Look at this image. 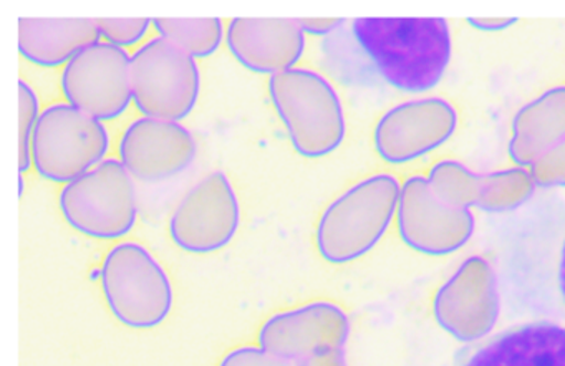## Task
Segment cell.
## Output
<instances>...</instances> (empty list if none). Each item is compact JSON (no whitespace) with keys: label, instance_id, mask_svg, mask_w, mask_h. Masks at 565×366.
<instances>
[{"label":"cell","instance_id":"12","mask_svg":"<svg viewBox=\"0 0 565 366\" xmlns=\"http://www.w3.org/2000/svg\"><path fill=\"white\" fill-rule=\"evenodd\" d=\"M350 325L335 303L310 302L267 319L259 330V346L289 362H303L316 353L343 348Z\"/></svg>","mask_w":565,"mask_h":366},{"label":"cell","instance_id":"25","mask_svg":"<svg viewBox=\"0 0 565 366\" xmlns=\"http://www.w3.org/2000/svg\"><path fill=\"white\" fill-rule=\"evenodd\" d=\"M343 22H345L343 19H299L300 28L306 35H313V37L332 34Z\"/></svg>","mask_w":565,"mask_h":366},{"label":"cell","instance_id":"3","mask_svg":"<svg viewBox=\"0 0 565 366\" xmlns=\"http://www.w3.org/2000/svg\"><path fill=\"white\" fill-rule=\"evenodd\" d=\"M100 283L108 309L128 329L160 326L173 309V283L157 257L138 243H120L105 256Z\"/></svg>","mask_w":565,"mask_h":366},{"label":"cell","instance_id":"27","mask_svg":"<svg viewBox=\"0 0 565 366\" xmlns=\"http://www.w3.org/2000/svg\"><path fill=\"white\" fill-rule=\"evenodd\" d=\"M515 19H468V24L478 31L499 32L515 24Z\"/></svg>","mask_w":565,"mask_h":366},{"label":"cell","instance_id":"6","mask_svg":"<svg viewBox=\"0 0 565 366\" xmlns=\"http://www.w3.org/2000/svg\"><path fill=\"white\" fill-rule=\"evenodd\" d=\"M110 134L97 118L71 104L41 111L32 137V168L51 183L67 184L105 161Z\"/></svg>","mask_w":565,"mask_h":366},{"label":"cell","instance_id":"11","mask_svg":"<svg viewBox=\"0 0 565 366\" xmlns=\"http://www.w3.org/2000/svg\"><path fill=\"white\" fill-rule=\"evenodd\" d=\"M118 153L131 177L160 184L180 176L194 163L198 144L193 133L178 121L141 117L121 134Z\"/></svg>","mask_w":565,"mask_h":366},{"label":"cell","instance_id":"26","mask_svg":"<svg viewBox=\"0 0 565 366\" xmlns=\"http://www.w3.org/2000/svg\"><path fill=\"white\" fill-rule=\"evenodd\" d=\"M297 366H347L345 355H343V348L327 349L299 362Z\"/></svg>","mask_w":565,"mask_h":366},{"label":"cell","instance_id":"14","mask_svg":"<svg viewBox=\"0 0 565 366\" xmlns=\"http://www.w3.org/2000/svg\"><path fill=\"white\" fill-rule=\"evenodd\" d=\"M461 366H565V326L551 322L515 326L489 340Z\"/></svg>","mask_w":565,"mask_h":366},{"label":"cell","instance_id":"22","mask_svg":"<svg viewBox=\"0 0 565 366\" xmlns=\"http://www.w3.org/2000/svg\"><path fill=\"white\" fill-rule=\"evenodd\" d=\"M102 39L117 47H135L143 41L153 24L151 19H95Z\"/></svg>","mask_w":565,"mask_h":366},{"label":"cell","instance_id":"10","mask_svg":"<svg viewBox=\"0 0 565 366\" xmlns=\"http://www.w3.org/2000/svg\"><path fill=\"white\" fill-rule=\"evenodd\" d=\"M456 127L458 114L449 101L423 98L386 111L373 131V143L386 163H408L445 144Z\"/></svg>","mask_w":565,"mask_h":366},{"label":"cell","instance_id":"2","mask_svg":"<svg viewBox=\"0 0 565 366\" xmlns=\"http://www.w3.org/2000/svg\"><path fill=\"white\" fill-rule=\"evenodd\" d=\"M269 95L300 157L323 158L342 144L347 131L342 101L319 72L296 67L273 75Z\"/></svg>","mask_w":565,"mask_h":366},{"label":"cell","instance_id":"15","mask_svg":"<svg viewBox=\"0 0 565 366\" xmlns=\"http://www.w3.org/2000/svg\"><path fill=\"white\" fill-rule=\"evenodd\" d=\"M443 323L466 340L491 329L498 313L494 276L484 262L468 263L438 302Z\"/></svg>","mask_w":565,"mask_h":366},{"label":"cell","instance_id":"7","mask_svg":"<svg viewBox=\"0 0 565 366\" xmlns=\"http://www.w3.org/2000/svg\"><path fill=\"white\" fill-rule=\"evenodd\" d=\"M131 95L143 117L178 121L190 117L201 92L196 61L163 37L140 45L131 57Z\"/></svg>","mask_w":565,"mask_h":366},{"label":"cell","instance_id":"5","mask_svg":"<svg viewBox=\"0 0 565 366\" xmlns=\"http://www.w3.org/2000/svg\"><path fill=\"white\" fill-rule=\"evenodd\" d=\"M58 206L68 226L92 239H121L138 219L134 180L115 158L65 184Z\"/></svg>","mask_w":565,"mask_h":366},{"label":"cell","instance_id":"13","mask_svg":"<svg viewBox=\"0 0 565 366\" xmlns=\"http://www.w3.org/2000/svg\"><path fill=\"white\" fill-rule=\"evenodd\" d=\"M226 44L247 71L277 75L296 68L306 52V32L299 19H244L230 22Z\"/></svg>","mask_w":565,"mask_h":366},{"label":"cell","instance_id":"19","mask_svg":"<svg viewBox=\"0 0 565 366\" xmlns=\"http://www.w3.org/2000/svg\"><path fill=\"white\" fill-rule=\"evenodd\" d=\"M402 230L409 244L423 249L455 247L469 233V217L436 209L423 177L406 181L402 201Z\"/></svg>","mask_w":565,"mask_h":366},{"label":"cell","instance_id":"20","mask_svg":"<svg viewBox=\"0 0 565 366\" xmlns=\"http://www.w3.org/2000/svg\"><path fill=\"white\" fill-rule=\"evenodd\" d=\"M153 28L160 37L186 52L194 61L216 54L224 39V24L220 18L153 19Z\"/></svg>","mask_w":565,"mask_h":366},{"label":"cell","instance_id":"4","mask_svg":"<svg viewBox=\"0 0 565 366\" xmlns=\"http://www.w3.org/2000/svg\"><path fill=\"white\" fill-rule=\"evenodd\" d=\"M398 183L390 174L360 181L337 197L319 219L317 249L330 263L350 262L375 246L392 219Z\"/></svg>","mask_w":565,"mask_h":366},{"label":"cell","instance_id":"8","mask_svg":"<svg viewBox=\"0 0 565 366\" xmlns=\"http://www.w3.org/2000/svg\"><path fill=\"white\" fill-rule=\"evenodd\" d=\"M131 57L125 49L98 42L82 51L64 67L62 94L67 104L98 121H114L134 101Z\"/></svg>","mask_w":565,"mask_h":366},{"label":"cell","instance_id":"21","mask_svg":"<svg viewBox=\"0 0 565 366\" xmlns=\"http://www.w3.org/2000/svg\"><path fill=\"white\" fill-rule=\"evenodd\" d=\"M41 105L34 88L19 80V170L21 174L32 168V137L41 117Z\"/></svg>","mask_w":565,"mask_h":366},{"label":"cell","instance_id":"28","mask_svg":"<svg viewBox=\"0 0 565 366\" xmlns=\"http://www.w3.org/2000/svg\"><path fill=\"white\" fill-rule=\"evenodd\" d=\"M557 289L558 293H561L562 302L565 305V239L561 246V252H558V262H557Z\"/></svg>","mask_w":565,"mask_h":366},{"label":"cell","instance_id":"17","mask_svg":"<svg viewBox=\"0 0 565 366\" xmlns=\"http://www.w3.org/2000/svg\"><path fill=\"white\" fill-rule=\"evenodd\" d=\"M436 193L451 201H476L491 209L518 206L531 194L532 181L525 171L509 170L491 176H475L456 161H441L431 170Z\"/></svg>","mask_w":565,"mask_h":366},{"label":"cell","instance_id":"1","mask_svg":"<svg viewBox=\"0 0 565 366\" xmlns=\"http://www.w3.org/2000/svg\"><path fill=\"white\" fill-rule=\"evenodd\" d=\"M352 32L380 77L396 90H431L451 61V32L443 19H356Z\"/></svg>","mask_w":565,"mask_h":366},{"label":"cell","instance_id":"23","mask_svg":"<svg viewBox=\"0 0 565 366\" xmlns=\"http://www.w3.org/2000/svg\"><path fill=\"white\" fill-rule=\"evenodd\" d=\"M532 176L542 186L565 184V140L532 164Z\"/></svg>","mask_w":565,"mask_h":366},{"label":"cell","instance_id":"16","mask_svg":"<svg viewBox=\"0 0 565 366\" xmlns=\"http://www.w3.org/2000/svg\"><path fill=\"white\" fill-rule=\"evenodd\" d=\"M98 42L102 35L95 19H19V52L38 67L67 65Z\"/></svg>","mask_w":565,"mask_h":366},{"label":"cell","instance_id":"24","mask_svg":"<svg viewBox=\"0 0 565 366\" xmlns=\"http://www.w3.org/2000/svg\"><path fill=\"white\" fill-rule=\"evenodd\" d=\"M299 363L289 362L266 352L263 346H239L231 349L221 359L220 366H297Z\"/></svg>","mask_w":565,"mask_h":366},{"label":"cell","instance_id":"29","mask_svg":"<svg viewBox=\"0 0 565 366\" xmlns=\"http://www.w3.org/2000/svg\"><path fill=\"white\" fill-rule=\"evenodd\" d=\"M19 184H21V190H19V196L22 197V194H24V176H19Z\"/></svg>","mask_w":565,"mask_h":366},{"label":"cell","instance_id":"9","mask_svg":"<svg viewBox=\"0 0 565 366\" xmlns=\"http://www.w3.org/2000/svg\"><path fill=\"white\" fill-rule=\"evenodd\" d=\"M236 191L226 174L216 171L194 184L170 217L171 240L184 252L213 254L224 249L239 229Z\"/></svg>","mask_w":565,"mask_h":366},{"label":"cell","instance_id":"18","mask_svg":"<svg viewBox=\"0 0 565 366\" xmlns=\"http://www.w3.org/2000/svg\"><path fill=\"white\" fill-rule=\"evenodd\" d=\"M565 140V87H554L522 107L512 121L509 157L532 166Z\"/></svg>","mask_w":565,"mask_h":366}]
</instances>
